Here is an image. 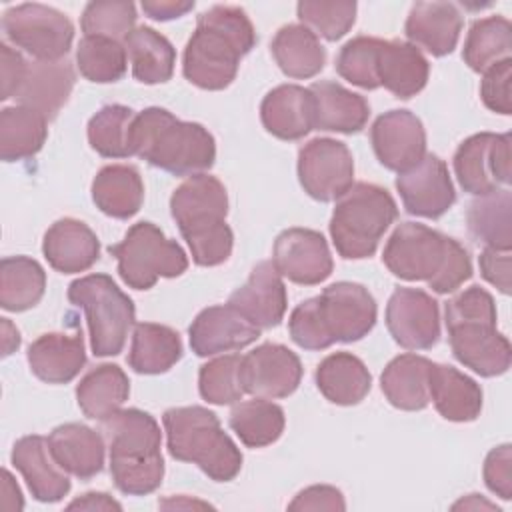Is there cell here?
Instances as JSON below:
<instances>
[{
    "label": "cell",
    "instance_id": "obj_1",
    "mask_svg": "<svg viewBox=\"0 0 512 512\" xmlns=\"http://www.w3.org/2000/svg\"><path fill=\"white\" fill-rule=\"evenodd\" d=\"M254 44L256 30L246 12L238 6L216 4L198 16L196 30L184 48L182 72L202 90H224Z\"/></svg>",
    "mask_w": 512,
    "mask_h": 512
},
{
    "label": "cell",
    "instance_id": "obj_2",
    "mask_svg": "<svg viewBox=\"0 0 512 512\" xmlns=\"http://www.w3.org/2000/svg\"><path fill=\"white\" fill-rule=\"evenodd\" d=\"M376 300L366 286L334 282L320 296L300 302L288 320L290 338L304 350H324L334 342H356L374 328Z\"/></svg>",
    "mask_w": 512,
    "mask_h": 512
},
{
    "label": "cell",
    "instance_id": "obj_3",
    "mask_svg": "<svg viewBox=\"0 0 512 512\" xmlns=\"http://www.w3.org/2000/svg\"><path fill=\"white\" fill-rule=\"evenodd\" d=\"M384 266L402 280H424L436 294L460 288L472 276L468 250L454 238L418 222H402L390 234Z\"/></svg>",
    "mask_w": 512,
    "mask_h": 512
},
{
    "label": "cell",
    "instance_id": "obj_4",
    "mask_svg": "<svg viewBox=\"0 0 512 512\" xmlns=\"http://www.w3.org/2000/svg\"><path fill=\"white\" fill-rule=\"evenodd\" d=\"M132 154L174 176H194L216 160L214 136L198 122L178 120L166 108L138 112L130 130Z\"/></svg>",
    "mask_w": 512,
    "mask_h": 512
},
{
    "label": "cell",
    "instance_id": "obj_5",
    "mask_svg": "<svg viewBox=\"0 0 512 512\" xmlns=\"http://www.w3.org/2000/svg\"><path fill=\"white\" fill-rule=\"evenodd\" d=\"M170 212L198 266H218L230 258L234 234L226 224L228 194L216 176L202 172L186 178L172 192Z\"/></svg>",
    "mask_w": 512,
    "mask_h": 512
},
{
    "label": "cell",
    "instance_id": "obj_6",
    "mask_svg": "<svg viewBox=\"0 0 512 512\" xmlns=\"http://www.w3.org/2000/svg\"><path fill=\"white\" fill-rule=\"evenodd\" d=\"M102 432L108 438L116 488L128 496L154 492L164 478L162 432L154 416L138 408L118 410L102 420Z\"/></svg>",
    "mask_w": 512,
    "mask_h": 512
},
{
    "label": "cell",
    "instance_id": "obj_7",
    "mask_svg": "<svg viewBox=\"0 0 512 512\" xmlns=\"http://www.w3.org/2000/svg\"><path fill=\"white\" fill-rule=\"evenodd\" d=\"M172 458L196 464L208 478L230 482L242 468V454L222 430L218 416L204 406L168 408L162 416Z\"/></svg>",
    "mask_w": 512,
    "mask_h": 512
},
{
    "label": "cell",
    "instance_id": "obj_8",
    "mask_svg": "<svg viewBox=\"0 0 512 512\" xmlns=\"http://www.w3.org/2000/svg\"><path fill=\"white\" fill-rule=\"evenodd\" d=\"M396 218L398 206L386 188L370 182L352 184L338 198L330 218V236L336 252L346 260L372 256Z\"/></svg>",
    "mask_w": 512,
    "mask_h": 512
},
{
    "label": "cell",
    "instance_id": "obj_9",
    "mask_svg": "<svg viewBox=\"0 0 512 512\" xmlns=\"http://www.w3.org/2000/svg\"><path fill=\"white\" fill-rule=\"evenodd\" d=\"M68 300L86 314L94 356H116L134 324V302L108 274H88L68 286Z\"/></svg>",
    "mask_w": 512,
    "mask_h": 512
},
{
    "label": "cell",
    "instance_id": "obj_10",
    "mask_svg": "<svg viewBox=\"0 0 512 512\" xmlns=\"http://www.w3.org/2000/svg\"><path fill=\"white\" fill-rule=\"evenodd\" d=\"M118 260V274L134 290L152 288L158 278H176L188 268L182 246L164 236L152 222H136L122 242L108 248Z\"/></svg>",
    "mask_w": 512,
    "mask_h": 512
},
{
    "label": "cell",
    "instance_id": "obj_11",
    "mask_svg": "<svg viewBox=\"0 0 512 512\" xmlns=\"http://www.w3.org/2000/svg\"><path fill=\"white\" fill-rule=\"evenodd\" d=\"M4 36L42 62L62 60L74 40L70 18L46 4L28 2L12 6L2 16Z\"/></svg>",
    "mask_w": 512,
    "mask_h": 512
},
{
    "label": "cell",
    "instance_id": "obj_12",
    "mask_svg": "<svg viewBox=\"0 0 512 512\" xmlns=\"http://www.w3.org/2000/svg\"><path fill=\"white\" fill-rule=\"evenodd\" d=\"M454 172L464 192L474 196L506 188L512 180L510 134L480 132L466 138L454 154Z\"/></svg>",
    "mask_w": 512,
    "mask_h": 512
},
{
    "label": "cell",
    "instance_id": "obj_13",
    "mask_svg": "<svg viewBox=\"0 0 512 512\" xmlns=\"http://www.w3.org/2000/svg\"><path fill=\"white\" fill-rule=\"evenodd\" d=\"M298 180L304 192L320 202L338 200L354 184V158L334 138H314L298 152Z\"/></svg>",
    "mask_w": 512,
    "mask_h": 512
},
{
    "label": "cell",
    "instance_id": "obj_14",
    "mask_svg": "<svg viewBox=\"0 0 512 512\" xmlns=\"http://www.w3.org/2000/svg\"><path fill=\"white\" fill-rule=\"evenodd\" d=\"M454 358L480 376H500L510 368L512 348L496 330V316L462 318L446 322Z\"/></svg>",
    "mask_w": 512,
    "mask_h": 512
},
{
    "label": "cell",
    "instance_id": "obj_15",
    "mask_svg": "<svg viewBox=\"0 0 512 512\" xmlns=\"http://www.w3.org/2000/svg\"><path fill=\"white\" fill-rule=\"evenodd\" d=\"M386 326L406 350H428L440 338L438 302L420 288H396L386 304Z\"/></svg>",
    "mask_w": 512,
    "mask_h": 512
},
{
    "label": "cell",
    "instance_id": "obj_16",
    "mask_svg": "<svg viewBox=\"0 0 512 512\" xmlns=\"http://www.w3.org/2000/svg\"><path fill=\"white\" fill-rule=\"evenodd\" d=\"M272 264L280 276L302 286L324 282L334 268L326 238L310 228L280 232L274 240Z\"/></svg>",
    "mask_w": 512,
    "mask_h": 512
},
{
    "label": "cell",
    "instance_id": "obj_17",
    "mask_svg": "<svg viewBox=\"0 0 512 512\" xmlns=\"http://www.w3.org/2000/svg\"><path fill=\"white\" fill-rule=\"evenodd\" d=\"M378 162L394 172H406L426 156V130L410 110H388L370 128Z\"/></svg>",
    "mask_w": 512,
    "mask_h": 512
},
{
    "label": "cell",
    "instance_id": "obj_18",
    "mask_svg": "<svg viewBox=\"0 0 512 512\" xmlns=\"http://www.w3.org/2000/svg\"><path fill=\"white\" fill-rule=\"evenodd\" d=\"M396 190L408 214L422 218H440L456 202L454 184L444 160L426 154L416 166L400 172Z\"/></svg>",
    "mask_w": 512,
    "mask_h": 512
},
{
    "label": "cell",
    "instance_id": "obj_19",
    "mask_svg": "<svg viewBox=\"0 0 512 512\" xmlns=\"http://www.w3.org/2000/svg\"><path fill=\"white\" fill-rule=\"evenodd\" d=\"M302 380L300 358L284 344H260L242 356V382L246 394L258 398H286Z\"/></svg>",
    "mask_w": 512,
    "mask_h": 512
},
{
    "label": "cell",
    "instance_id": "obj_20",
    "mask_svg": "<svg viewBox=\"0 0 512 512\" xmlns=\"http://www.w3.org/2000/svg\"><path fill=\"white\" fill-rule=\"evenodd\" d=\"M228 304L260 330L278 326L286 314L288 296L272 260L258 262L246 284L230 294Z\"/></svg>",
    "mask_w": 512,
    "mask_h": 512
},
{
    "label": "cell",
    "instance_id": "obj_21",
    "mask_svg": "<svg viewBox=\"0 0 512 512\" xmlns=\"http://www.w3.org/2000/svg\"><path fill=\"white\" fill-rule=\"evenodd\" d=\"M190 348L196 356H214L220 352L240 350L256 342L260 328L250 324L230 304L204 308L188 328Z\"/></svg>",
    "mask_w": 512,
    "mask_h": 512
},
{
    "label": "cell",
    "instance_id": "obj_22",
    "mask_svg": "<svg viewBox=\"0 0 512 512\" xmlns=\"http://www.w3.org/2000/svg\"><path fill=\"white\" fill-rule=\"evenodd\" d=\"M10 460L38 502H58L70 492V480L54 462L48 438L30 434L16 440Z\"/></svg>",
    "mask_w": 512,
    "mask_h": 512
},
{
    "label": "cell",
    "instance_id": "obj_23",
    "mask_svg": "<svg viewBox=\"0 0 512 512\" xmlns=\"http://www.w3.org/2000/svg\"><path fill=\"white\" fill-rule=\"evenodd\" d=\"M74 82H76V72L68 60H56V62L36 60L28 64L24 82L14 98L18 106L32 108L50 122L58 116L60 108L68 102Z\"/></svg>",
    "mask_w": 512,
    "mask_h": 512
},
{
    "label": "cell",
    "instance_id": "obj_24",
    "mask_svg": "<svg viewBox=\"0 0 512 512\" xmlns=\"http://www.w3.org/2000/svg\"><path fill=\"white\" fill-rule=\"evenodd\" d=\"M404 32L416 48L420 46L432 56H446L458 44L462 14L452 2H416L408 12Z\"/></svg>",
    "mask_w": 512,
    "mask_h": 512
},
{
    "label": "cell",
    "instance_id": "obj_25",
    "mask_svg": "<svg viewBox=\"0 0 512 512\" xmlns=\"http://www.w3.org/2000/svg\"><path fill=\"white\" fill-rule=\"evenodd\" d=\"M42 252L54 270L76 274L88 270L98 260L100 242L82 220L60 218L46 230Z\"/></svg>",
    "mask_w": 512,
    "mask_h": 512
},
{
    "label": "cell",
    "instance_id": "obj_26",
    "mask_svg": "<svg viewBox=\"0 0 512 512\" xmlns=\"http://www.w3.org/2000/svg\"><path fill=\"white\" fill-rule=\"evenodd\" d=\"M48 448L54 462L80 480H88L104 468V438L86 424L56 426L48 436Z\"/></svg>",
    "mask_w": 512,
    "mask_h": 512
},
{
    "label": "cell",
    "instance_id": "obj_27",
    "mask_svg": "<svg viewBox=\"0 0 512 512\" xmlns=\"http://www.w3.org/2000/svg\"><path fill=\"white\" fill-rule=\"evenodd\" d=\"M264 128L280 140H300L314 130V100L308 88L280 84L260 104Z\"/></svg>",
    "mask_w": 512,
    "mask_h": 512
},
{
    "label": "cell",
    "instance_id": "obj_28",
    "mask_svg": "<svg viewBox=\"0 0 512 512\" xmlns=\"http://www.w3.org/2000/svg\"><path fill=\"white\" fill-rule=\"evenodd\" d=\"M28 364L36 378L48 384H66L78 376L86 364L82 332H50L38 336L28 346Z\"/></svg>",
    "mask_w": 512,
    "mask_h": 512
},
{
    "label": "cell",
    "instance_id": "obj_29",
    "mask_svg": "<svg viewBox=\"0 0 512 512\" xmlns=\"http://www.w3.org/2000/svg\"><path fill=\"white\" fill-rule=\"evenodd\" d=\"M314 100V128L326 132H360L370 116L364 96L344 88L334 80L314 82L310 88Z\"/></svg>",
    "mask_w": 512,
    "mask_h": 512
},
{
    "label": "cell",
    "instance_id": "obj_30",
    "mask_svg": "<svg viewBox=\"0 0 512 512\" xmlns=\"http://www.w3.org/2000/svg\"><path fill=\"white\" fill-rule=\"evenodd\" d=\"M428 394L438 414L450 422H472L482 410V388L448 364H430Z\"/></svg>",
    "mask_w": 512,
    "mask_h": 512
},
{
    "label": "cell",
    "instance_id": "obj_31",
    "mask_svg": "<svg viewBox=\"0 0 512 512\" xmlns=\"http://www.w3.org/2000/svg\"><path fill=\"white\" fill-rule=\"evenodd\" d=\"M430 64L410 42L380 40L378 48V80L380 86L398 98L416 96L428 82Z\"/></svg>",
    "mask_w": 512,
    "mask_h": 512
},
{
    "label": "cell",
    "instance_id": "obj_32",
    "mask_svg": "<svg viewBox=\"0 0 512 512\" xmlns=\"http://www.w3.org/2000/svg\"><path fill=\"white\" fill-rule=\"evenodd\" d=\"M316 386L326 400L338 406H354L366 398L372 376L366 364L350 352H334L316 368Z\"/></svg>",
    "mask_w": 512,
    "mask_h": 512
},
{
    "label": "cell",
    "instance_id": "obj_33",
    "mask_svg": "<svg viewBox=\"0 0 512 512\" xmlns=\"http://www.w3.org/2000/svg\"><path fill=\"white\" fill-rule=\"evenodd\" d=\"M92 200L106 216L132 218L144 202V182L140 172L128 164L104 166L92 180Z\"/></svg>",
    "mask_w": 512,
    "mask_h": 512
},
{
    "label": "cell",
    "instance_id": "obj_34",
    "mask_svg": "<svg viewBox=\"0 0 512 512\" xmlns=\"http://www.w3.org/2000/svg\"><path fill=\"white\" fill-rule=\"evenodd\" d=\"M278 68L296 80L316 76L326 64V50L318 36L304 24L282 26L270 44Z\"/></svg>",
    "mask_w": 512,
    "mask_h": 512
},
{
    "label": "cell",
    "instance_id": "obj_35",
    "mask_svg": "<svg viewBox=\"0 0 512 512\" xmlns=\"http://www.w3.org/2000/svg\"><path fill=\"white\" fill-rule=\"evenodd\" d=\"M430 360L418 354H400L388 362L380 376L386 400L400 410H422L430 402L428 372Z\"/></svg>",
    "mask_w": 512,
    "mask_h": 512
},
{
    "label": "cell",
    "instance_id": "obj_36",
    "mask_svg": "<svg viewBox=\"0 0 512 512\" xmlns=\"http://www.w3.org/2000/svg\"><path fill=\"white\" fill-rule=\"evenodd\" d=\"M130 382L116 364H100L92 368L76 386V400L84 416L106 420L128 400Z\"/></svg>",
    "mask_w": 512,
    "mask_h": 512
},
{
    "label": "cell",
    "instance_id": "obj_37",
    "mask_svg": "<svg viewBox=\"0 0 512 512\" xmlns=\"http://www.w3.org/2000/svg\"><path fill=\"white\" fill-rule=\"evenodd\" d=\"M132 74L142 84H162L174 74L176 50L166 36L150 26H136L124 40Z\"/></svg>",
    "mask_w": 512,
    "mask_h": 512
},
{
    "label": "cell",
    "instance_id": "obj_38",
    "mask_svg": "<svg viewBox=\"0 0 512 512\" xmlns=\"http://www.w3.org/2000/svg\"><path fill=\"white\" fill-rule=\"evenodd\" d=\"M182 358V340L164 324L140 322L134 326L128 364L138 374L168 372Z\"/></svg>",
    "mask_w": 512,
    "mask_h": 512
},
{
    "label": "cell",
    "instance_id": "obj_39",
    "mask_svg": "<svg viewBox=\"0 0 512 512\" xmlns=\"http://www.w3.org/2000/svg\"><path fill=\"white\" fill-rule=\"evenodd\" d=\"M48 136V120L26 106H6L0 112V156L4 162L38 154Z\"/></svg>",
    "mask_w": 512,
    "mask_h": 512
},
{
    "label": "cell",
    "instance_id": "obj_40",
    "mask_svg": "<svg viewBox=\"0 0 512 512\" xmlns=\"http://www.w3.org/2000/svg\"><path fill=\"white\" fill-rule=\"evenodd\" d=\"M46 288L44 268L28 256H6L0 262V306L24 312L40 302Z\"/></svg>",
    "mask_w": 512,
    "mask_h": 512
},
{
    "label": "cell",
    "instance_id": "obj_41",
    "mask_svg": "<svg viewBox=\"0 0 512 512\" xmlns=\"http://www.w3.org/2000/svg\"><path fill=\"white\" fill-rule=\"evenodd\" d=\"M510 206L512 198L508 188H500L472 200L466 212L470 234L488 248L510 250Z\"/></svg>",
    "mask_w": 512,
    "mask_h": 512
},
{
    "label": "cell",
    "instance_id": "obj_42",
    "mask_svg": "<svg viewBox=\"0 0 512 512\" xmlns=\"http://www.w3.org/2000/svg\"><path fill=\"white\" fill-rule=\"evenodd\" d=\"M230 428L248 448H264L284 432V410L268 398H254L236 404L230 412Z\"/></svg>",
    "mask_w": 512,
    "mask_h": 512
},
{
    "label": "cell",
    "instance_id": "obj_43",
    "mask_svg": "<svg viewBox=\"0 0 512 512\" xmlns=\"http://www.w3.org/2000/svg\"><path fill=\"white\" fill-rule=\"evenodd\" d=\"M512 26L504 16L474 20L462 50L464 62L474 72H486L496 62L510 58Z\"/></svg>",
    "mask_w": 512,
    "mask_h": 512
},
{
    "label": "cell",
    "instance_id": "obj_44",
    "mask_svg": "<svg viewBox=\"0 0 512 512\" xmlns=\"http://www.w3.org/2000/svg\"><path fill=\"white\" fill-rule=\"evenodd\" d=\"M134 110L122 104H106L88 120V142L104 158H128L132 154L130 130Z\"/></svg>",
    "mask_w": 512,
    "mask_h": 512
},
{
    "label": "cell",
    "instance_id": "obj_45",
    "mask_svg": "<svg viewBox=\"0 0 512 512\" xmlns=\"http://www.w3.org/2000/svg\"><path fill=\"white\" fill-rule=\"evenodd\" d=\"M76 64L86 80L108 84L126 74L128 54L124 42L106 36H84L76 50Z\"/></svg>",
    "mask_w": 512,
    "mask_h": 512
},
{
    "label": "cell",
    "instance_id": "obj_46",
    "mask_svg": "<svg viewBox=\"0 0 512 512\" xmlns=\"http://www.w3.org/2000/svg\"><path fill=\"white\" fill-rule=\"evenodd\" d=\"M200 396L210 404H234L246 390L242 382V356L224 354L200 366L198 372Z\"/></svg>",
    "mask_w": 512,
    "mask_h": 512
},
{
    "label": "cell",
    "instance_id": "obj_47",
    "mask_svg": "<svg viewBox=\"0 0 512 512\" xmlns=\"http://www.w3.org/2000/svg\"><path fill=\"white\" fill-rule=\"evenodd\" d=\"M136 6L122 0L88 2L80 26L84 36H106L124 42L136 24Z\"/></svg>",
    "mask_w": 512,
    "mask_h": 512
},
{
    "label": "cell",
    "instance_id": "obj_48",
    "mask_svg": "<svg viewBox=\"0 0 512 512\" xmlns=\"http://www.w3.org/2000/svg\"><path fill=\"white\" fill-rule=\"evenodd\" d=\"M378 48L380 38L356 36L348 40L336 56L338 74L354 86H360L364 90H376L380 86Z\"/></svg>",
    "mask_w": 512,
    "mask_h": 512
},
{
    "label": "cell",
    "instance_id": "obj_49",
    "mask_svg": "<svg viewBox=\"0 0 512 512\" xmlns=\"http://www.w3.org/2000/svg\"><path fill=\"white\" fill-rule=\"evenodd\" d=\"M356 2L336 0V2H318L302 0L296 6L300 22L310 28L316 36H322L330 42L340 40L356 20Z\"/></svg>",
    "mask_w": 512,
    "mask_h": 512
},
{
    "label": "cell",
    "instance_id": "obj_50",
    "mask_svg": "<svg viewBox=\"0 0 512 512\" xmlns=\"http://www.w3.org/2000/svg\"><path fill=\"white\" fill-rule=\"evenodd\" d=\"M510 80H512V60L504 58L490 66L484 72L480 84V96L486 108L492 112L508 116L512 112V96H510Z\"/></svg>",
    "mask_w": 512,
    "mask_h": 512
},
{
    "label": "cell",
    "instance_id": "obj_51",
    "mask_svg": "<svg viewBox=\"0 0 512 512\" xmlns=\"http://www.w3.org/2000/svg\"><path fill=\"white\" fill-rule=\"evenodd\" d=\"M484 482L502 500L512 498V450L510 444L496 446L484 460Z\"/></svg>",
    "mask_w": 512,
    "mask_h": 512
},
{
    "label": "cell",
    "instance_id": "obj_52",
    "mask_svg": "<svg viewBox=\"0 0 512 512\" xmlns=\"http://www.w3.org/2000/svg\"><path fill=\"white\" fill-rule=\"evenodd\" d=\"M288 508L290 510H346V502L338 488L316 484L298 492L296 498L288 504Z\"/></svg>",
    "mask_w": 512,
    "mask_h": 512
},
{
    "label": "cell",
    "instance_id": "obj_53",
    "mask_svg": "<svg viewBox=\"0 0 512 512\" xmlns=\"http://www.w3.org/2000/svg\"><path fill=\"white\" fill-rule=\"evenodd\" d=\"M26 70H28V62L22 58V54L12 46H8L6 42H2L0 44V74H2L0 98L2 100L16 96V92L24 82Z\"/></svg>",
    "mask_w": 512,
    "mask_h": 512
},
{
    "label": "cell",
    "instance_id": "obj_54",
    "mask_svg": "<svg viewBox=\"0 0 512 512\" xmlns=\"http://www.w3.org/2000/svg\"><path fill=\"white\" fill-rule=\"evenodd\" d=\"M478 262L484 280L496 286L502 294H510V250L484 246Z\"/></svg>",
    "mask_w": 512,
    "mask_h": 512
},
{
    "label": "cell",
    "instance_id": "obj_55",
    "mask_svg": "<svg viewBox=\"0 0 512 512\" xmlns=\"http://www.w3.org/2000/svg\"><path fill=\"white\" fill-rule=\"evenodd\" d=\"M140 6L148 18L166 22V20H174V18L188 14L194 8V2H190V0H144Z\"/></svg>",
    "mask_w": 512,
    "mask_h": 512
},
{
    "label": "cell",
    "instance_id": "obj_56",
    "mask_svg": "<svg viewBox=\"0 0 512 512\" xmlns=\"http://www.w3.org/2000/svg\"><path fill=\"white\" fill-rule=\"evenodd\" d=\"M122 510V506L104 492H86L68 504V510Z\"/></svg>",
    "mask_w": 512,
    "mask_h": 512
},
{
    "label": "cell",
    "instance_id": "obj_57",
    "mask_svg": "<svg viewBox=\"0 0 512 512\" xmlns=\"http://www.w3.org/2000/svg\"><path fill=\"white\" fill-rule=\"evenodd\" d=\"M2 508L6 510H20L24 506L22 500V492L18 488V484L14 482L12 474L8 470L2 472Z\"/></svg>",
    "mask_w": 512,
    "mask_h": 512
},
{
    "label": "cell",
    "instance_id": "obj_58",
    "mask_svg": "<svg viewBox=\"0 0 512 512\" xmlns=\"http://www.w3.org/2000/svg\"><path fill=\"white\" fill-rule=\"evenodd\" d=\"M18 346H20V332L8 318H2V354L10 356L14 350H18Z\"/></svg>",
    "mask_w": 512,
    "mask_h": 512
},
{
    "label": "cell",
    "instance_id": "obj_59",
    "mask_svg": "<svg viewBox=\"0 0 512 512\" xmlns=\"http://www.w3.org/2000/svg\"><path fill=\"white\" fill-rule=\"evenodd\" d=\"M452 508H454V510H458V508H474V510H478V508H488V510H496V512H498V506H494L492 502L480 498L478 494H470L466 500L462 498V500L456 502Z\"/></svg>",
    "mask_w": 512,
    "mask_h": 512
}]
</instances>
